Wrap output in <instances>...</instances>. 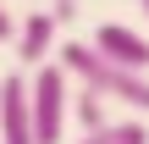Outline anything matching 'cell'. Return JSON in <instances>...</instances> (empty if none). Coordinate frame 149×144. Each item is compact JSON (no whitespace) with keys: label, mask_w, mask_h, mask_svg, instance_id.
<instances>
[{"label":"cell","mask_w":149,"mask_h":144,"mask_svg":"<svg viewBox=\"0 0 149 144\" xmlns=\"http://www.w3.org/2000/svg\"><path fill=\"white\" fill-rule=\"evenodd\" d=\"M55 67H61L66 78H77V83H83L88 94H100V100H122V105H133V111H149V72L116 67V61L100 55L88 39L55 44Z\"/></svg>","instance_id":"6da1fadb"},{"label":"cell","mask_w":149,"mask_h":144,"mask_svg":"<svg viewBox=\"0 0 149 144\" xmlns=\"http://www.w3.org/2000/svg\"><path fill=\"white\" fill-rule=\"evenodd\" d=\"M66 117H72V78L44 61L28 72V122H33V144H61L66 133Z\"/></svg>","instance_id":"7a4b0ae2"},{"label":"cell","mask_w":149,"mask_h":144,"mask_svg":"<svg viewBox=\"0 0 149 144\" xmlns=\"http://www.w3.org/2000/svg\"><path fill=\"white\" fill-rule=\"evenodd\" d=\"M0 144H33V122H28V72H6V78H0Z\"/></svg>","instance_id":"3957f363"},{"label":"cell","mask_w":149,"mask_h":144,"mask_svg":"<svg viewBox=\"0 0 149 144\" xmlns=\"http://www.w3.org/2000/svg\"><path fill=\"white\" fill-rule=\"evenodd\" d=\"M55 33H61V22L50 17V11H28L22 22H17V61L33 72V67H44L50 55H55Z\"/></svg>","instance_id":"277c9868"},{"label":"cell","mask_w":149,"mask_h":144,"mask_svg":"<svg viewBox=\"0 0 149 144\" xmlns=\"http://www.w3.org/2000/svg\"><path fill=\"white\" fill-rule=\"evenodd\" d=\"M94 50L111 55V61L127 67V72H149V39L133 33V28H122V22H105V28L94 33Z\"/></svg>","instance_id":"5b68a950"},{"label":"cell","mask_w":149,"mask_h":144,"mask_svg":"<svg viewBox=\"0 0 149 144\" xmlns=\"http://www.w3.org/2000/svg\"><path fill=\"white\" fill-rule=\"evenodd\" d=\"M83 144H149V128L133 117V122H105L94 133H83Z\"/></svg>","instance_id":"8992f818"},{"label":"cell","mask_w":149,"mask_h":144,"mask_svg":"<svg viewBox=\"0 0 149 144\" xmlns=\"http://www.w3.org/2000/svg\"><path fill=\"white\" fill-rule=\"evenodd\" d=\"M72 117H77V128H83V133H94V128H105V122H111L105 100H100V94H88V89H77V94H72Z\"/></svg>","instance_id":"52a82bcc"},{"label":"cell","mask_w":149,"mask_h":144,"mask_svg":"<svg viewBox=\"0 0 149 144\" xmlns=\"http://www.w3.org/2000/svg\"><path fill=\"white\" fill-rule=\"evenodd\" d=\"M44 11H50L55 22H72V17H77V0H44Z\"/></svg>","instance_id":"ba28073f"},{"label":"cell","mask_w":149,"mask_h":144,"mask_svg":"<svg viewBox=\"0 0 149 144\" xmlns=\"http://www.w3.org/2000/svg\"><path fill=\"white\" fill-rule=\"evenodd\" d=\"M6 39H17V17H11V11L0 6V44H6Z\"/></svg>","instance_id":"9c48e42d"},{"label":"cell","mask_w":149,"mask_h":144,"mask_svg":"<svg viewBox=\"0 0 149 144\" xmlns=\"http://www.w3.org/2000/svg\"><path fill=\"white\" fill-rule=\"evenodd\" d=\"M138 11H144V17H149V0H138Z\"/></svg>","instance_id":"30bf717a"}]
</instances>
